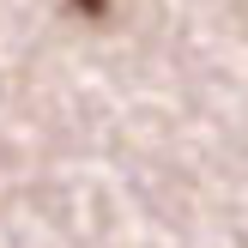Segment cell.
Wrapping results in <instances>:
<instances>
[{
    "label": "cell",
    "mask_w": 248,
    "mask_h": 248,
    "mask_svg": "<svg viewBox=\"0 0 248 248\" xmlns=\"http://www.w3.org/2000/svg\"><path fill=\"white\" fill-rule=\"evenodd\" d=\"M79 6H85V12H103V0H79Z\"/></svg>",
    "instance_id": "6da1fadb"
}]
</instances>
